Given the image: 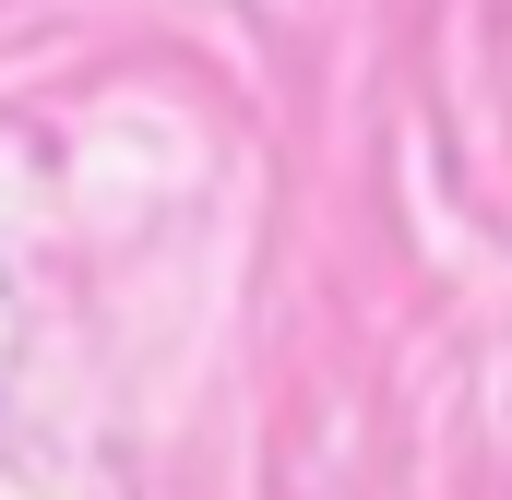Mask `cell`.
<instances>
[]
</instances>
